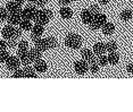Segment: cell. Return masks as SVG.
Returning <instances> with one entry per match:
<instances>
[{"label": "cell", "instance_id": "38", "mask_svg": "<svg viewBox=\"0 0 133 112\" xmlns=\"http://www.w3.org/2000/svg\"><path fill=\"white\" fill-rule=\"evenodd\" d=\"M98 1L100 5H107L108 2H109V0H98Z\"/></svg>", "mask_w": 133, "mask_h": 112}, {"label": "cell", "instance_id": "14", "mask_svg": "<svg viewBox=\"0 0 133 112\" xmlns=\"http://www.w3.org/2000/svg\"><path fill=\"white\" fill-rule=\"evenodd\" d=\"M106 44H104L102 42H98L93 45V52H95L96 56H101L106 52Z\"/></svg>", "mask_w": 133, "mask_h": 112}, {"label": "cell", "instance_id": "25", "mask_svg": "<svg viewBox=\"0 0 133 112\" xmlns=\"http://www.w3.org/2000/svg\"><path fill=\"white\" fill-rule=\"evenodd\" d=\"M46 40H47V44H48V49H54V48L57 47V40L54 36H49Z\"/></svg>", "mask_w": 133, "mask_h": 112}, {"label": "cell", "instance_id": "34", "mask_svg": "<svg viewBox=\"0 0 133 112\" xmlns=\"http://www.w3.org/2000/svg\"><path fill=\"white\" fill-rule=\"evenodd\" d=\"M7 48H9L7 41H4V40L0 41V50H7Z\"/></svg>", "mask_w": 133, "mask_h": 112}, {"label": "cell", "instance_id": "41", "mask_svg": "<svg viewBox=\"0 0 133 112\" xmlns=\"http://www.w3.org/2000/svg\"><path fill=\"white\" fill-rule=\"evenodd\" d=\"M73 1H77V0H73Z\"/></svg>", "mask_w": 133, "mask_h": 112}, {"label": "cell", "instance_id": "7", "mask_svg": "<svg viewBox=\"0 0 133 112\" xmlns=\"http://www.w3.org/2000/svg\"><path fill=\"white\" fill-rule=\"evenodd\" d=\"M2 36L8 40V39H11V38H16V28L13 26V25H6L2 29ZM17 39V38H16Z\"/></svg>", "mask_w": 133, "mask_h": 112}, {"label": "cell", "instance_id": "2", "mask_svg": "<svg viewBox=\"0 0 133 112\" xmlns=\"http://www.w3.org/2000/svg\"><path fill=\"white\" fill-rule=\"evenodd\" d=\"M52 17V11L49 10V9H42V10H39L37 16L34 18V22L37 24H40V25H46V24L49 23L50 18Z\"/></svg>", "mask_w": 133, "mask_h": 112}, {"label": "cell", "instance_id": "20", "mask_svg": "<svg viewBox=\"0 0 133 112\" xmlns=\"http://www.w3.org/2000/svg\"><path fill=\"white\" fill-rule=\"evenodd\" d=\"M24 77L25 78H35L37 77L35 69L31 68L30 66H25V68H24Z\"/></svg>", "mask_w": 133, "mask_h": 112}, {"label": "cell", "instance_id": "15", "mask_svg": "<svg viewBox=\"0 0 133 112\" xmlns=\"http://www.w3.org/2000/svg\"><path fill=\"white\" fill-rule=\"evenodd\" d=\"M32 39L33 38H40L42 35V33H43L44 28H43V25H40V24H37L35 23V25L32 27Z\"/></svg>", "mask_w": 133, "mask_h": 112}, {"label": "cell", "instance_id": "40", "mask_svg": "<svg viewBox=\"0 0 133 112\" xmlns=\"http://www.w3.org/2000/svg\"><path fill=\"white\" fill-rule=\"evenodd\" d=\"M28 1H30V2H35V0H28Z\"/></svg>", "mask_w": 133, "mask_h": 112}, {"label": "cell", "instance_id": "10", "mask_svg": "<svg viewBox=\"0 0 133 112\" xmlns=\"http://www.w3.org/2000/svg\"><path fill=\"white\" fill-rule=\"evenodd\" d=\"M17 56H18V58L21 59V62H22V65H24V66H29L30 63L32 62L31 58H30L29 51L18 50V53H17Z\"/></svg>", "mask_w": 133, "mask_h": 112}, {"label": "cell", "instance_id": "3", "mask_svg": "<svg viewBox=\"0 0 133 112\" xmlns=\"http://www.w3.org/2000/svg\"><path fill=\"white\" fill-rule=\"evenodd\" d=\"M106 23H107V17H106V15L98 13L93 16V19H92V22L89 24V27L95 31V29H98V28H100V27H102Z\"/></svg>", "mask_w": 133, "mask_h": 112}, {"label": "cell", "instance_id": "16", "mask_svg": "<svg viewBox=\"0 0 133 112\" xmlns=\"http://www.w3.org/2000/svg\"><path fill=\"white\" fill-rule=\"evenodd\" d=\"M29 54H30V58H31L32 62H35L38 60L41 59V56H42V51H40L39 49H32L31 51H29Z\"/></svg>", "mask_w": 133, "mask_h": 112}, {"label": "cell", "instance_id": "31", "mask_svg": "<svg viewBox=\"0 0 133 112\" xmlns=\"http://www.w3.org/2000/svg\"><path fill=\"white\" fill-rule=\"evenodd\" d=\"M13 77L14 78H23L24 77V69H16L14 70V74H13Z\"/></svg>", "mask_w": 133, "mask_h": 112}, {"label": "cell", "instance_id": "8", "mask_svg": "<svg viewBox=\"0 0 133 112\" xmlns=\"http://www.w3.org/2000/svg\"><path fill=\"white\" fill-rule=\"evenodd\" d=\"M82 58L85 60L88 63H92V62H96L97 59H96V54L93 52V50H89V49H83L82 50Z\"/></svg>", "mask_w": 133, "mask_h": 112}, {"label": "cell", "instance_id": "27", "mask_svg": "<svg viewBox=\"0 0 133 112\" xmlns=\"http://www.w3.org/2000/svg\"><path fill=\"white\" fill-rule=\"evenodd\" d=\"M9 53L5 50H0V63L1 62H6L8 59H9Z\"/></svg>", "mask_w": 133, "mask_h": 112}, {"label": "cell", "instance_id": "17", "mask_svg": "<svg viewBox=\"0 0 133 112\" xmlns=\"http://www.w3.org/2000/svg\"><path fill=\"white\" fill-rule=\"evenodd\" d=\"M34 69H35V71H38V72H44L48 69V66L43 60L40 59L34 62Z\"/></svg>", "mask_w": 133, "mask_h": 112}, {"label": "cell", "instance_id": "19", "mask_svg": "<svg viewBox=\"0 0 133 112\" xmlns=\"http://www.w3.org/2000/svg\"><path fill=\"white\" fill-rule=\"evenodd\" d=\"M102 28V33H104L105 35H110V34H113L114 31H115V26H114V24L113 23H106L104 26L101 27Z\"/></svg>", "mask_w": 133, "mask_h": 112}, {"label": "cell", "instance_id": "6", "mask_svg": "<svg viewBox=\"0 0 133 112\" xmlns=\"http://www.w3.org/2000/svg\"><path fill=\"white\" fill-rule=\"evenodd\" d=\"M21 63H22V62H21V59L18 58V56H17V57H9V59L6 61L7 68L9 69V70H11V71L18 69L19 66H21Z\"/></svg>", "mask_w": 133, "mask_h": 112}, {"label": "cell", "instance_id": "39", "mask_svg": "<svg viewBox=\"0 0 133 112\" xmlns=\"http://www.w3.org/2000/svg\"><path fill=\"white\" fill-rule=\"evenodd\" d=\"M15 1H16V2H18L19 5H23V4H24V1H25V0H15Z\"/></svg>", "mask_w": 133, "mask_h": 112}, {"label": "cell", "instance_id": "4", "mask_svg": "<svg viewBox=\"0 0 133 112\" xmlns=\"http://www.w3.org/2000/svg\"><path fill=\"white\" fill-rule=\"evenodd\" d=\"M38 11L39 10L35 8V6H29V7L22 9V13H21V14H22V18L31 20V19H34V18H35Z\"/></svg>", "mask_w": 133, "mask_h": 112}, {"label": "cell", "instance_id": "21", "mask_svg": "<svg viewBox=\"0 0 133 112\" xmlns=\"http://www.w3.org/2000/svg\"><path fill=\"white\" fill-rule=\"evenodd\" d=\"M19 28L21 29H24V31H31L32 29V24L31 22H30L29 19H24V18H22V20L19 22Z\"/></svg>", "mask_w": 133, "mask_h": 112}, {"label": "cell", "instance_id": "9", "mask_svg": "<svg viewBox=\"0 0 133 112\" xmlns=\"http://www.w3.org/2000/svg\"><path fill=\"white\" fill-rule=\"evenodd\" d=\"M93 16H95V14H93L90 9H84V10H82V13H81V19H82V22L84 24H87V25H89V24L92 22Z\"/></svg>", "mask_w": 133, "mask_h": 112}, {"label": "cell", "instance_id": "24", "mask_svg": "<svg viewBox=\"0 0 133 112\" xmlns=\"http://www.w3.org/2000/svg\"><path fill=\"white\" fill-rule=\"evenodd\" d=\"M106 50H107V52H116L117 50V44L115 43L114 41H110L108 42L107 44H106Z\"/></svg>", "mask_w": 133, "mask_h": 112}, {"label": "cell", "instance_id": "28", "mask_svg": "<svg viewBox=\"0 0 133 112\" xmlns=\"http://www.w3.org/2000/svg\"><path fill=\"white\" fill-rule=\"evenodd\" d=\"M7 9L6 8H1L0 7V22H4V20H6L8 18V15L9 14H7Z\"/></svg>", "mask_w": 133, "mask_h": 112}, {"label": "cell", "instance_id": "37", "mask_svg": "<svg viewBox=\"0 0 133 112\" xmlns=\"http://www.w3.org/2000/svg\"><path fill=\"white\" fill-rule=\"evenodd\" d=\"M58 1H59V4H60V5H63V6H67V5L71 4L72 0H58Z\"/></svg>", "mask_w": 133, "mask_h": 112}, {"label": "cell", "instance_id": "13", "mask_svg": "<svg viewBox=\"0 0 133 112\" xmlns=\"http://www.w3.org/2000/svg\"><path fill=\"white\" fill-rule=\"evenodd\" d=\"M22 5H19L18 2L14 1H9L7 5H6V9L8 10V13H21L22 11Z\"/></svg>", "mask_w": 133, "mask_h": 112}, {"label": "cell", "instance_id": "30", "mask_svg": "<svg viewBox=\"0 0 133 112\" xmlns=\"http://www.w3.org/2000/svg\"><path fill=\"white\" fill-rule=\"evenodd\" d=\"M17 47H18V50H22V51H28L29 50V43L26 41H19Z\"/></svg>", "mask_w": 133, "mask_h": 112}, {"label": "cell", "instance_id": "36", "mask_svg": "<svg viewBox=\"0 0 133 112\" xmlns=\"http://www.w3.org/2000/svg\"><path fill=\"white\" fill-rule=\"evenodd\" d=\"M126 71L130 72V74H133V62L129 63V65L126 66Z\"/></svg>", "mask_w": 133, "mask_h": 112}, {"label": "cell", "instance_id": "18", "mask_svg": "<svg viewBox=\"0 0 133 112\" xmlns=\"http://www.w3.org/2000/svg\"><path fill=\"white\" fill-rule=\"evenodd\" d=\"M59 14H60V16H62V18H64V19H69V18H72V16H73V11L68 7L60 8Z\"/></svg>", "mask_w": 133, "mask_h": 112}, {"label": "cell", "instance_id": "33", "mask_svg": "<svg viewBox=\"0 0 133 112\" xmlns=\"http://www.w3.org/2000/svg\"><path fill=\"white\" fill-rule=\"evenodd\" d=\"M90 10H91L95 15L98 14V13H100V8H99L98 5H91V7H90Z\"/></svg>", "mask_w": 133, "mask_h": 112}, {"label": "cell", "instance_id": "11", "mask_svg": "<svg viewBox=\"0 0 133 112\" xmlns=\"http://www.w3.org/2000/svg\"><path fill=\"white\" fill-rule=\"evenodd\" d=\"M22 13V11H21ZM21 13H9L7 18V22L10 24V25H16V24H19V22L22 20V14Z\"/></svg>", "mask_w": 133, "mask_h": 112}, {"label": "cell", "instance_id": "26", "mask_svg": "<svg viewBox=\"0 0 133 112\" xmlns=\"http://www.w3.org/2000/svg\"><path fill=\"white\" fill-rule=\"evenodd\" d=\"M97 61L100 66H106L107 63H109L108 61V57L107 56H104V54H101V56H98V59H97Z\"/></svg>", "mask_w": 133, "mask_h": 112}, {"label": "cell", "instance_id": "35", "mask_svg": "<svg viewBox=\"0 0 133 112\" xmlns=\"http://www.w3.org/2000/svg\"><path fill=\"white\" fill-rule=\"evenodd\" d=\"M34 4L37 5L38 7H43V6L47 4V0H35Z\"/></svg>", "mask_w": 133, "mask_h": 112}, {"label": "cell", "instance_id": "29", "mask_svg": "<svg viewBox=\"0 0 133 112\" xmlns=\"http://www.w3.org/2000/svg\"><path fill=\"white\" fill-rule=\"evenodd\" d=\"M99 66L100 65L98 63V61L90 63V71H91L92 74H97V72L99 71Z\"/></svg>", "mask_w": 133, "mask_h": 112}, {"label": "cell", "instance_id": "32", "mask_svg": "<svg viewBox=\"0 0 133 112\" xmlns=\"http://www.w3.org/2000/svg\"><path fill=\"white\" fill-rule=\"evenodd\" d=\"M7 43H8V47H9V48H15L16 45H18V42L16 41V38L8 39V40H7Z\"/></svg>", "mask_w": 133, "mask_h": 112}, {"label": "cell", "instance_id": "12", "mask_svg": "<svg viewBox=\"0 0 133 112\" xmlns=\"http://www.w3.org/2000/svg\"><path fill=\"white\" fill-rule=\"evenodd\" d=\"M32 40L34 41V44H35V48H37V49H39L40 51L48 50V44H47V40H46V39L33 38Z\"/></svg>", "mask_w": 133, "mask_h": 112}, {"label": "cell", "instance_id": "23", "mask_svg": "<svg viewBox=\"0 0 133 112\" xmlns=\"http://www.w3.org/2000/svg\"><path fill=\"white\" fill-rule=\"evenodd\" d=\"M108 61H109L110 65H117L119 61V56L117 52H110L109 56H108Z\"/></svg>", "mask_w": 133, "mask_h": 112}, {"label": "cell", "instance_id": "1", "mask_svg": "<svg viewBox=\"0 0 133 112\" xmlns=\"http://www.w3.org/2000/svg\"><path fill=\"white\" fill-rule=\"evenodd\" d=\"M65 44L71 49H80L82 45V38L75 33H69L65 39Z\"/></svg>", "mask_w": 133, "mask_h": 112}, {"label": "cell", "instance_id": "5", "mask_svg": "<svg viewBox=\"0 0 133 112\" xmlns=\"http://www.w3.org/2000/svg\"><path fill=\"white\" fill-rule=\"evenodd\" d=\"M74 69H75V72L78 75H84L87 74L88 70H90L89 68V65H88V62L85 60H78L74 63Z\"/></svg>", "mask_w": 133, "mask_h": 112}, {"label": "cell", "instance_id": "22", "mask_svg": "<svg viewBox=\"0 0 133 112\" xmlns=\"http://www.w3.org/2000/svg\"><path fill=\"white\" fill-rule=\"evenodd\" d=\"M121 19L124 20V22H128V20H130L133 16V13L131 9H125V10H123L122 13H121Z\"/></svg>", "mask_w": 133, "mask_h": 112}]
</instances>
